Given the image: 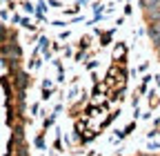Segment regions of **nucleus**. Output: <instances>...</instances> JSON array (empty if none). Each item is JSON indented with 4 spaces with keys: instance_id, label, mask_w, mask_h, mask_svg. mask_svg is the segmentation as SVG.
<instances>
[{
    "instance_id": "1",
    "label": "nucleus",
    "mask_w": 160,
    "mask_h": 156,
    "mask_svg": "<svg viewBox=\"0 0 160 156\" xmlns=\"http://www.w3.org/2000/svg\"><path fill=\"white\" fill-rule=\"evenodd\" d=\"M145 13H147V18L149 20H160V5H151V7H147L145 9Z\"/></svg>"
},
{
    "instance_id": "2",
    "label": "nucleus",
    "mask_w": 160,
    "mask_h": 156,
    "mask_svg": "<svg viewBox=\"0 0 160 156\" xmlns=\"http://www.w3.org/2000/svg\"><path fill=\"white\" fill-rule=\"evenodd\" d=\"M149 36H151V40L156 45L160 43V20H156L153 25H149Z\"/></svg>"
},
{
    "instance_id": "3",
    "label": "nucleus",
    "mask_w": 160,
    "mask_h": 156,
    "mask_svg": "<svg viewBox=\"0 0 160 156\" xmlns=\"http://www.w3.org/2000/svg\"><path fill=\"white\" fill-rule=\"evenodd\" d=\"M18 87H20V89L27 87V78H25V74H18Z\"/></svg>"
},
{
    "instance_id": "4",
    "label": "nucleus",
    "mask_w": 160,
    "mask_h": 156,
    "mask_svg": "<svg viewBox=\"0 0 160 156\" xmlns=\"http://www.w3.org/2000/svg\"><path fill=\"white\" fill-rule=\"evenodd\" d=\"M142 3V7L147 9V7H151V5H160V0H140Z\"/></svg>"
},
{
    "instance_id": "5",
    "label": "nucleus",
    "mask_w": 160,
    "mask_h": 156,
    "mask_svg": "<svg viewBox=\"0 0 160 156\" xmlns=\"http://www.w3.org/2000/svg\"><path fill=\"white\" fill-rule=\"evenodd\" d=\"M2 38H5V29H2V27H0V40H2Z\"/></svg>"
}]
</instances>
